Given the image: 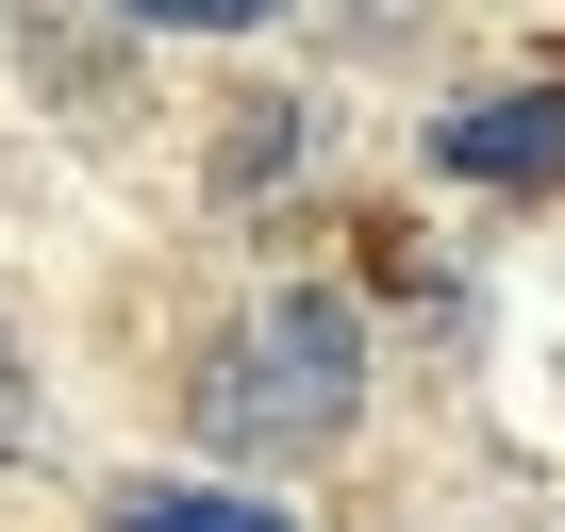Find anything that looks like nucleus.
Returning a JSON list of instances; mask_svg holds the SVG:
<instances>
[{
  "instance_id": "39448f33",
  "label": "nucleus",
  "mask_w": 565,
  "mask_h": 532,
  "mask_svg": "<svg viewBox=\"0 0 565 532\" xmlns=\"http://www.w3.org/2000/svg\"><path fill=\"white\" fill-rule=\"evenodd\" d=\"M0 433H18V350H0Z\"/></svg>"
},
{
  "instance_id": "7ed1b4c3",
  "label": "nucleus",
  "mask_w": 565,
  "mask_h": 532,
  "mask_svg": "<svg viewBox=\"0 0 565 532\" xmlns=\"http://www.w3.org/2000/svg\"><path fill=\"white\" fill-rule=\"evenodd\" d=\"M117 532H300V515H266V499H233V482H167V499H134Z\"/></svg>"
},
{
  "instance_id": "20e7f679",
  "label": "nucleus",
  "mask_w": 565,
  "mask_h": 532,
  "mask_svg": "<svg viewBox=\"0 0 565 532\" xmlns=\"http://www.w3.org/2000/svg\"><path fill=\"white\" fill-rule=\"evenodd\" d=\"M134 18H167V34H249V18H282V0H134Z\"/></svg>"
},
{
  "instance_id": "f03ea898",
  "label": "nucleus",
  "mask_w": 565,
  "mask_h": 532,
  "mask_svg": "<svg viewBox=\"0 0 565 532\" xmlns=\"http://www.w3.org/2000/svg\"><path fill=\"white\" fill-rule=\"evenodd\" d=\"M466 183H548L565 167V84H515V100H466L449 134H433Z\"/></svg>"
},
{
  "instance_id": "f257e3e1",
  "label": "nucleus",
  "mask_w": 565,
  "mask_h": 532,
  "mask_svg": "<svg viewBox=\"0 0 565 532\" xmlns=\"http://www.w3.org/2000/svg\"><path fill=\"white\" fill-rule=\"evenodd\" d=\"M350 383H366V317L350 300H266L216 383H200V433L216 449H333L350 433Z\"/></svg>"
}]
</instances>
